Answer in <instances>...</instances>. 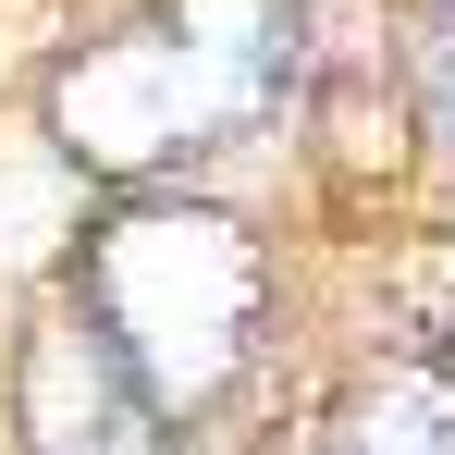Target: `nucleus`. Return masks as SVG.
Instances as JSON below:
<instances>
[{"instance_id": "obj_1", "label": "nucleus", "mask_w": 455, "mask_h": 455, "mask_svg": "<svg viewBox=\"0 0 455 455\" xmlns=\"http://www.w3.org/2000/svg\"><path fill=\"white\" fill-rule=\"evenodd\" d=\"M296 62H307V0H172L50 75V136L62 160L136 185V172L222 148L234 124L283 111Z\"/></svg>"}, {"instance_id": "obj_4", "label": "nucleus", "mask_w": 455, "mask_h": 455, "mask_svg": "<svg viewBox=\"0 0 455 455\" xmlns=\"http://www.w3.org/2000/svg\"><path fill=\"white\" fill-rule=\"evenodd\" d=\"M332 455H455V381H370Z\"/></svg>"}, {"instance_id": "obj_3", "label": "nucleus", "mask_w": 455, "mask_h": 455, "mask_svg": "<svg viewBox=\"0 0 455 455\" xmlns=\"http://www.w3.org/2000/svg\"><path fill=\"white\" fill-rule=\"evenodd\" d=\"M25 443L37 455H172V419L148 406V381L99 345V320L75 296L25 332Z\"/></svg>"}, {"instance_id": "obj_2", "label": "nucleus", "mask_w": 455, "mask_h": 455, "mask_svg": "<svg viewBox=\"0 0 455 455\" xmlns=\"http://www.w3.org/2000/svg\"><path fill=\"white\" fill-rule=\"evenodd\" d=\"M75 307L99 320V345L148 381L160 419H185V406H222L234 381H246L259 320H271V259L222 210L136 197V210H111V222L86 234Z\"/></svg>"}, {"instance_id": "obj_5", "label": "nucleus", "mask_w": 455, "mask_h": 455, "mask_svg": "<svg viewBox=\"0 0 455 455\" xmlns=\"http://www.w3.org/2000/svg\"><path fill=\"white\" fill-rule=\"evenodd\" d=\"M419 124L455 172V0H431V37H419Z\"/></svg>"}]
</instances>
